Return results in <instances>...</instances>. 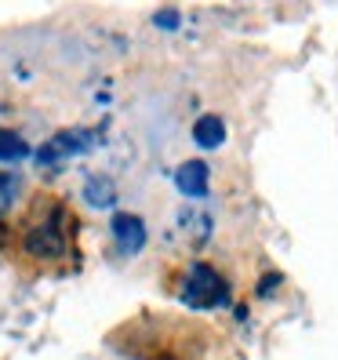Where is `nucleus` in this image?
Returning <instances> with one entry per match:
<instances>
[{"label":"nucleus","mask_w":338,"mask_h":360,"mask_svg":"<svg viewBox=\"0 0 338 360\" xmlns=\"http://www.w3.org/2000/svg\"><path fill=\"white\" fill-rule=\"evenodd\" d=\"M113 346L131 360H200V335L175 321H138L113 335Z\"/></svg>","instance_id":"f257e3e1"},{"label":"nucleus","mask_w":338,"mask_h":360,"mask_svg":"<svg viewBox=\"0 0 338 360\" xmlns=\"http://www.w3.org/2000/svg\"><path fill=\"white\" fill-rule=\"evenodd\" d=\"M222 295H226V284L222 277L211 266H193V273H189V284L182 291V299L189 309H211L215 302H222Z\"/></svg>","instance_id":"f03ea898"},{"label":"nucleus","mask_w":338,"mask_h":360,"mask_svg":"<svg viewBox=\"0 0 338 360\" xmlns=\"http://www.w3.org/2000/svg\"><path fill=\"white\" fill-rule=\"evenodd\" d=\"M62 222H66V211H58L55 222L33 229L30 240H26V248L33 251V255H58V251L66 248V237H62V233H66V226H62Z\"/></svg>","instance_id":"7ed1b4c3"},{"label":"nucleus","mask_w":338,"mask_h":360,"mask_svg":"<svg viewBox=\"0 0 338 360\" xmlns=\"http://www.w3.org/2000/svg\"><path fill=\"white\" fill-rule=\"evenodd\" d=\"M113 237L124 251H138L145 244V226L135 215H113Z\"/></svg>","instance_id":"20e7f679"},{"label":"nucleus","mask_w":338,"mask_h":360,"mask_svg":"<svg viewBox=\"0 0 338 360\" xmlns=\"http://www.w3.org/2000/svg\"><path fill=\"white\" fill-rule=\"evenodd\" d=\"M175 182H178V189H182L186 197H204L207 193V164H200V160L182 164Z\"/></svg>","instance_id":"39448f33"},{"label":"nucleus","mask_w":338,"mask_h":360,"mask_svg":"<svg viewBox=\"0 0 338 360\" xmlns=\"http://www.w3.org/2000/svg\"><path fill=\"white\" fill-rule=\"evenodd\" d=\"M193 139L204 146V150H215V146H222V139H226V124H222V117H200L197 124H193Z\"/></svg>","instance_id":"423d86ee"},{"label":"nucleus","mask_w":338,"mask_h":360,"mask_svg":"<svg viewBox=\"0 0 338 360\" xmlns=\"http://www.w3.org/2000/svg\"><path fill=\"white\" fill-rule=\"evenodd\" d=\"M84 146H88V142L77 139V131H62L58 139H51V142L44 146V150H40V160L51 164V160H58L62 153H77V150H84Z\"/></svg>","instance_id":"0eeeda50"},{"label":"nucleus","mask_w":338,"mask_h":360,"mask_svg":"<svg viewBox=\"0 0 338 360\" xmlns=\"http://www.w3.org/2000/svg\"><path fill=\"white\" fill-rule=\"evenodd\" d=\"M26 153H30V146L22 142V135L0 128V160H22Z\"/></svg>","instance_id":"6e6552de"},{"label":"nucleus","mask_w":338,"mask_h":360,"mask_svg":"<svg viewBox=\"0 0 338 360\" xmlns=\"http://www.w3.org/2000/svg\"><path fill=\"white\" fill-rule=\"evenodd\" d=\"M88 200H91V204H110V200H113L110 186H98V182H91V186H88Z\"/></svg>","instance_id":"1a4fd4ad"}]
</instances>
